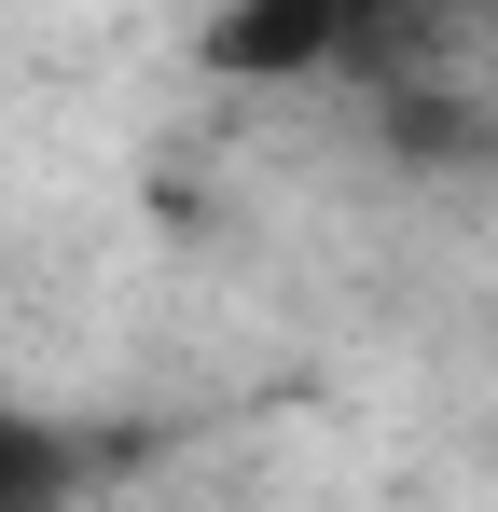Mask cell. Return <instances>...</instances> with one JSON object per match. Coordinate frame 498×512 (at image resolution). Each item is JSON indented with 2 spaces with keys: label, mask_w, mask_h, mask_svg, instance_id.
Segmentation results:
<instances>
[{
  "label": "cell",
  "mask_w": 498,
  "mask_h": 512,
  "mask_svg": "<svg viewBox=\"0 0 498 512\" xmlns=\"http://www.w3.org/2000/svg\"><path fill=\"white\" fill-rule=\"evenodd\" d=\"M70 485H83V457H70L42 416L0 402V512H70Z\"/></svg>",
  "instance_id": "2"
},
{
  "label": "cell",
  "mask_w": 498,
  "mask_h": 512,
  "mask_svg": "<svg viewBox=\"0 0 498 512\" xmlns=\"http://www.w3.org/2000/svg\"><path fill=\"white\" fill-rule=\"evenodd\" d=\"M402 28V0H222L208 14V70L222 84H332V70H360V56H388Z\"/></svg>",
  "instance_id": "1"
},
{
  "label": "cell",
  "mask_w": 498,
  "mask_h": 512,
  "mask_svg": "<svg viewBox=\"0 0 498 512\" xmlns=\"http://www.w3.org/2000/svg\"><path fill=\"white\" fill-rule=\"evenodd\" d=\"M402 14H485V0H402Z\"/></svg>",
  "instance_id": "3"
}]
</instances>
